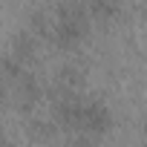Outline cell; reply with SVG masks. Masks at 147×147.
<instances>
[{
    "label": "cell",
    "mask_w": 147,
    "mask_h": 147,
    "mask_svg": "<svg viewBox=\"0 0 147 147\" xmlns=\"http://www.w3.org/2000/svg\"><path fill=\"white\" fill-rule=\"evenodd\" d=\"M90 32V15H87V6L84 0H63L55 9V20L49 26V40L58 46V49H78L84 43Z\"/></svg>",
    "instance_id": "6da1fadb"
},
{
    "label": "cell",
    "mask_w": 147,
    "mask_h": 147,
    "mask_svg": "<svg viewBox=\"0 0 147 147\" xmlns=\"http://www.w3.org/2000/svg\"><path fill=\"white\" fill-rule=\"evenodd\" d=\"M115 118H113V110L104 104V101H95V98H81V115H78V133L84 136H107L113 130Z\"/></svg>",
    "instance_id": "7a4b0ae2"
},
{
    "label": "cell",
    "mask_w": 147,
    "mask_h": 147,
    "mask_svg": "<svg viewBox=\"0 0 147 147\" xmlns=\"http://www.w3.org/2000/svg\"><path fill=\"white\" fill-rule=\"evenodd\" d=\"M0 147H12V141H9V136L0 130Z\"/></svg>",
    "instance_id": "9c48e42d"
},
{
    "label": "cell",
    "mask_w": 147,
    "mask_h": 147,
    "mask_svg": "<svg viewBox=\"0 0 147 147\" xmlns=\"http://www.w3.org/2000/svg\"><path fill=\"white\" fill-rule=\"evenodd\" d=\"M29 130H32V133H35L38 138H49V136L55 133V124H49V121H35V124H32Z\"/></svg>",
    "instance_id": "52a82bcc"
},
{
    "label": "cell",
    "mask_w": 147,
    "mask_h": 147,
    "mask_svg": "<svg viewBox=\"0 0 147 147\" xmlns=\"http://www.w3.org/2000/svg\"><path fill=\"white\" fill-rule=\"evenodd\" d=\"M63 147H95V144L90 141V136H84V133H81V136H72Z\"/></svg>",
    "instance_id": "ba28073f"
},
{
    "label": "cell",
    "mask_w": 147,
    "mask_h": 147,
    "mask_svg": "<svg viewBox=\"0 0 147 147\" xmlns=\"http://www.w3.org/2000/svg\"><path fill=\"white\" fill-rule=\"evenodd\" d=\"M6 90H9V87H6V81H3V78H0V101H3V98H6Z\"/></svg>",
    "instance_id": "30bf717a"
},
{
    "label": "cell",
    "mask_w": 147,
    "mask_h": 147,
    "mask_svg": "<svg viewBox=\"0 0 147 147\" xmlns=\"http://www.w3.org/2000/svg\"><path fill=\"white\" fill-rule=\"evenodd\" d=\"M12 84H15V90H18V95H20V101H23L26 107L40 98V84H38V78L32 75V72L23 69V75H20L18 81H12Z\"/></svg>",
    "instance_id": "5b68a950"
},
{
    "label": "cell",
    "mask_w": 147,
    "mask_h": 147,
    "mask_svg": "<svg viewBox=\"0 0 147 147\" xmlns=\"http://www.w3.org/2000/svg\"><path fill=\"white\" fill-rule=\"evenodd\" d=\"M23 63L15 58V55H6V58H0V75H3V81L6 84H12V81H18L20 75H23Z\"/></svg>",
    "instance_id": "8992f818"
},
{
    "label": "cell",
    "mask_w": 147,
    "mask_h": 147,
    "mask_svg": "<svg viewBox=\"0 0 147 147\" xmlns=\"http://www.w3.org/2000/svg\"><path fill=\"white\" fill-rule=\"evenodd\" d=\"M90 20H101V23H113L121 15V3L118 0H84Z\"/></svg>",
    "instance_id": "3957f363"
},
{
    "label": "cell",
    "mask_w": 147,
    "mask_h": 147,
    "mask_svg": "<svg viewBox=\"0 0 147 147\" xmlns=\"http://www.w3.org/2000/svg\"><path fill=\"white\" fill-rule=\"evenodd\" d=\"M35 46H38V35H35L32 29H23V32H18L15 40H12V55H15L20 63H26V61L35 55Z\"/></svg>",
    "instance_id": "277c9868"
}]
</instances>
